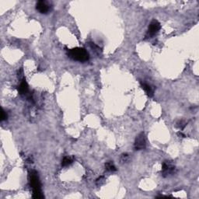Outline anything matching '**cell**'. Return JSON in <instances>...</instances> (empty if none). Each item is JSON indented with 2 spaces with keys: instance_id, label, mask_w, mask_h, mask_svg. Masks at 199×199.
Wrapping results in <instances>:
<instances>
[{
  "instance_id": "7a4b0ae2",
  "label": "cell",
  "mask_w": 199,
  "mask_h": 199,
  "mask_svg": "<svg viewBox=\"0 0 199 199\" xmlns=\"http://www.w3.org/2000/svg\"><path fill=\"white\" fill-rule=\"evenodd\" d=\"M68 55L73 60L79 62H86L89 59V54L84 48H75L68 51Z\"/></svg>"
},
{
  "instance_id": "30bf717a",
  "label": "cell",
  "mask_w": 199,
  "mask_h": 199,
  "mask_svg": "<svg viewBox=\"0 0 199 199\" xmlns=\"http://www.w3.org/2000/svg\"><path fill=\"white\" fill-rule=\"evenodd\" d=\"M72 163V159L71 157H68V156H66L63 159L62 162V166H67L68 165H70L71 163Z\"/></svg>"
},
{
  "instance_id": "277c9868",
  "label": "cell",
  "mask_w": 199,
  "mask_h": 199,
  "mask_svg": "<svg viewBox=\"0 0 199 199\" xmlns=\"http://www.w3.org/2000/svg\"><path fill=\"white\" fill-rule=\"evenodd\" d=\"M134 146H135V150H142V149L146 148V137H145V135L143 133H140L139 135L136 137Z\"/></svg>"
},
{
  "instance_id": "ba28073f",
  "label": "cell",
  "mask_w": 199,
  "mask_h": 199,
  "mask_svg": "<svg viewBox=\"0 0 199 199\" xmlns=\"http://www.w3.org/2000/svg\"><path fill=\"white\" fill-rule=\"evenodd\" d=\"M142 87L144 90L146 91V93H147L148 96H150V97L153 96V90H152V87L149 85H148L147 83H142Z\"/></svg>"
},
{
  "instance_id": "8fae6325",
  "label": "cell",
  "mask_w": 199,
  "mask_h": 199,
  "mask_svg": "<svg viewBox=\"0 0 199 199\" xmlns=\"http://www.w3.org/2000/svg\"><path fill=\"white\" fill-rule=\"evenodd\" d=\"M129 156L127 153L122 154L121 156V163H126V162L129 160Z\"/></svg>"
},
{
  "instance_id": "5bb4252c",
  "label": "cell",
  "mask_w": 199,
  "mask_h": 199,
  "mask_svg": "<svg viewBox=\"0 0 199 199\" xmlns=\"http://www.w3.org/2000/svg\"><path fill=\"white\" fill-rule=\"evenodd\" d=\"M178 135H179L180 136H182L183 138H184V137H185V135H184V134L182 133V132H178Z\"/></svg>"
},
{
  "instance_id": "9c48e42d",
  "label": "cell",
  "mask_w": 199,
  "mask_h": 199,
  "mask_svg": "<svg viewBox=\"0 0 199 199\" xmlns=\"http://www.w3.org/2000/svg\"><path fill=\"white\" fill-rule=\"evenodd\" d=\"M105 167H106L107 170H108V171L110 172H114L117 170L116 167L114 166V164L111 161H109L107 162V163H105Z\"/></svg>"
},
{
  "instance_id": "6da1fadb",
  "label": "cell",
  "mask_w": 199,
  "mask_h": 199,
  "mask_svg": "<svg viewBox=\"0 0 199 199\" xmlns=\"http://www.w3.org/2000/svg\"><path fill=\"white\" fill-rule=\"evenodd\" d=\"M30 177V186L33 189V198H43L44 195L42 194L41 188H40V183L39 181L38 173L34 170L30 171L29 174Z\"/></svg>"
},
{
  "instance_id": "3957f363",
  "label": "cell",
  "mask_w": 199,
  "mask_h": 199,
  "mask_svg": "<svg viewBox=\"0 0 199 199\" xmlns=\"http://www.w3.org/2000/svg\"><path fill=\"white\" fill-rule=\"evenodd\" d=\"M160 28H161L160 23L157 20H152L149 26V29H148V31H147V34H146V38H149L153 37L156 34L159 32Z\"/></svg>"
},
{
  "instance_id": "52a82bcc",
  "label": "cell",
  "mask_w": 199,
  "mask_h": 199,
  "mask_svg": "<svg viewBox=\"0 0 199 199\" xmlns=\"http://www.w3.org/2000/svg\"><path fill=\"white\" fill-rule=\"evenodd\" d=\"M18 90H19L20 94H26V93L28 92V84L26 82L25 79H23V80L21 82L20 86H19V89H18Z\"/></svg>"
},
{
  "instance_id": "5b68a950",
  "label": "cell",
  "mask_w": 199,
  "mask_h": 199,
  "mask_svg": "<svg viewBox=\"0 0 199 199\" xmlns=\"http://www.w3.org/2000/svg\"><path fill=\"white\" fill-rule=\"evenodd\" d=\"M175 171V166L170 162H164L162 166V174L163 176H167L173 174Z\"/></svg>"
},
{
  "instance_id": "4fadbf2b",
  "label": "cell",
  "mask_w": 199,
  "mask_h": 199,
  "mask_svg": "<svg viewBox=\"0 0 199 199\" xmlns=\"http://www.w3.org/2000/svg\"><path fill=\"white\" fill-rule=\"evenodd\" d=\"M185 125H186V123L184 122V121H180L178 123H177V126L179 127L180 129H183L185 127Z\"/></svg>"
},
{
  "instance_id": "8992f818",
  "label": "cell",
  "mask_w": 199,
  "mask_h": 199,
  "mask_svg": "<svg viewBox=\"0 0 199 199\" xmlns=\"http://www.w3.org/2000/svg\"><path fill=\"white\" fill-rule=\"evenodd\" d=\"M36 9L40 12V13H48L50 10V5L46 1H38Z\"/></svg>"
},
{
  "instance_id": "7c38bea8",
  "label": "cell",
  "mask_w": 199,
  "mask_h": 199,
  "mask_svg": "<svg viewBox=\"0 0 199 199\" xmlns=\"http://www.w3.org/2000/svg\"><path fill=\"white\" fill-rule=\"evenodd\" d=\"M7 119V114H6V112H5V111L4 110H2V115H1V120L2 121H5V120H6Z\"/></svg>"
}]
</instances>
